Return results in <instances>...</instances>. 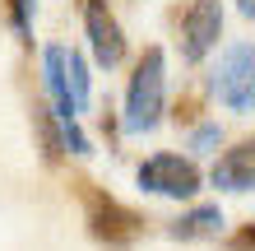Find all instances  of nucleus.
<instances>
[{"instance_id":"423d86ee","label":"nucleus","mask_w":255,"mask_h":251,"mask_svg":"<svg viewBox=\"0 0 255 251\" xmlns=\"http://www.w3.org/2000/svg\"><path fill=\"white\" fill-rule=\"evenodd\" d=\"M42 84H47V93H51V116L56 121H74L79 116V98H74V88H70V51L65 47H47L42 51Z\"/></svg>"},{"instance_id":"20e7f679","label":"nucleus","mask_w":255,"mask_h":251,"mask_svg":"<svg viewBox=\"0 0 255 251\" xmlns=\"http://www.w3.org/2000/svg\"><path fill=\"white\" fill-rule=\"evenodd\" d=\"M223 37V5L218 0H190L181 14V56L186 61H204Z\"/></svg>"},{"instance_id":"9b49d317","label":"nucleus","mask_w":255,"mask_h":251,"mask_svg":"<svg viewBox=\"0 0 255 251\" xmlns=\"http://www.w3.org/2000/svg\"><path fill=\"white\" fill-rule=\"evenodd\" d=\"M61 149H70V154H88V135L74 121H61Z\"/></svg>"},{"instance_id":"6e6552de","label":"nucleus","mask_w":255,"mask_h":251,"mask_svg":"<svg viewBox=\"0 0 255 251\" xmlns=\"http://www.w3.org/2000/svg\"><path fill=\"white\" fill-rule=\"evenodd\" d=\"M218 228H223V210H218V205H195V210H186V214L172 224V238H181V242L218 238Z\"/></svg>"},{"instance_id":"39448f33","label":"nucleus","mask_w":255,"mask_h":251,"mask_svg":"<svg viewBox=\"0 0 255 251\" xmlns=\"http://www.w3.org/2000/svg\"><path fill=\"white\" fill-rule=\"evenodd\" d=\"M84 28H88V47H93V61L98 65H121L126 61V33L121 23L112 19V9L102 0H84Z\"/></svg>"},{"instance_id":"0eeeda50","label":"nucleus","mask_w":255,"mask_h":251,"mask_svg":"<svg viewBox=\"0 0 255 251\" xmlns=\"http://www.w3.org/2000/svg\"><path fill=\"white\" fill-rule=\"evenodd\" d=\"M209 182H214L218 191H255V140L237 144V149H228L214 163V172H209Z\"/></svg>"},{"instance_id":"f03ea898","label":"nucleus","mask_w":255,"mask_h":251,"mask_svg":"<svg viewBox=\"0 0 255 251\" xmlns=\"http://www.w3.org/2000/svg\"><path fill=\"white\" fill-rule=\"evenodd\" d=\"M209 88L228 112H242V116L255 112V42H232L218 56Z\"/></svg>"},{"instance_id":"f8f14e48","label":"nucleus","mask_w":255,"mask_h":251,"mask_svg":"<svg viewBox=\"0 0 255 251\" xmlns=\"http://www.w3.org/2000/svg\"><path fill=\"white\" fill-rule=\"evenodd\" d=\"M33 5H37V0H14V28H19L23 42L33 37Z\"/></svg>"},{"instance_id":"9d476101","label":"nucleus","mask_w":255,"mask_h":251,"mask_svg":"<svg viewBox=\"0 0 255 251\" xmlns=\"http://www.w3.org/2000/svg\"><path fill=\"white\" fill-rule=\"evenodd\" d=\"M218 140H223L218 121H204V126H195V130H190V154H214V149H218Z\"/></svg>"},{"instance_id":"f257e3e1","label":"nucleus","mask_w":255,"mask_h":251,"mask_svg":"<svg viewBox=\"0 0 255 251\" xmlns=\"http://www.w3.org/2000/svg\"><path fill=\"white\" fill-rule=\"evenodd\" d=\"M162 107H167V61H162L158 47H148L126 88V135L153 130L162 121Z\"/></svg>"},{"instance_id":"7ed1b4c3","label":"nucleus","mask_w":255,"mask_h":251,"mask_svg":"<svg viewBox=\"0 0 255 251\" xmlns=\"http://www.w3.org/2000/svg\"><path fill=\"white\" fill-rule=\"evenodd\" d=\"M134 182H139V191H148V196L190 200L195 191H200V168H195L190 158H181V154H153V158L139 163Z\"/></svg>"},{"instance_id":"1a4fd4ad","label":"nucleus","mask_w":255,"mask_h":251,"mask_svg":"<svg viewBox=\"0 0 255 251\" xmlns=\"http://www.w3.org/2000/svg\"><path fill=\"white\" fill-rule=\"evenodd\" d=\"M70 88H74V98H79V112H84V102H88V88H93L84 51H70Z\"/></svg>"},{"instance_id":"ddd939ff","label":"nucleus","mask_w":255,"mask_h":251,"mask_svg":"<svg viewBox=\"0 0 255 251\" xmlns=\"http://www.w3.org/2000/svg\"><path fill=\"white\" fill-rule=\"evenodd\" d=\"M237 9H242L246 19H255V0H237Z\"/></svg>"}]
</instances>
